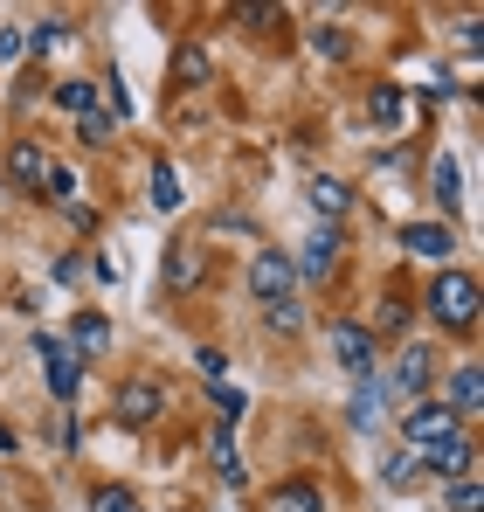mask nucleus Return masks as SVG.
Here are the masks:
<instances>
[{
    "label": "nucleus",
    "mask_w": 484,
    "mask_h": 512,
    "mask_svg": "<svg viewBox=\"0 0 484 512\" xmlns=\"http://www.w3.org/2000/svg\"><path fill=\"white\" fill-rule=\"evenodd\" d=\"M429 319L471 333V326H478V277H471V270H436V284H429Z\"/></svg>",
    "instance_id": "f257e3e1"
},
{
    "label": "nucleus",
    "mask_w": 484,
    "mask_h": 512,
    "mask_svg": "<svg viewBox=\"0 0 484 512\" xmlns=\"http://www.w3.org/2000/svg\"><path fill=\"white\" fill-rule=\"evenodd\" d=\"M457 429H464V423H457V416H450L443 402H429V395H422V402H415V409L402 416V443H408V457L422 464V457H429V450H436L443 436H457Z\"/></svg>",
    "instance_id": "f03ea898"
},
{
    "label": "nucleus",
    "mask_w": 484,
    "mask_h": 512,
    "mask_svg": "<svg viewBox=\"0 0 484 512\" xmlns=\"http://www.w3.org/2000/svg\"><path fill=\"white\" fill-rule=\"evenodd\" d=\"M35 353H42L49 395H56V402H77V388H83V360H77V346L56 340V333H35Z\"/></svg>",
    "instance_id": "7ed1b4c3"
},
{
    "label": "nucleus",
    "mask_w": 484,
    "mask_h": 512,
    "mask_svg": "<svg viewBox=\"0 0 484 512\" xmlns=\"http://www.w3.org/2000/svg\"><path fill=\"white\" fill-rule=\"evenodd\" d=\"M249 291H256L263 305H284V298L298 291V270H291V256H284V250H256V256H249Z\"/></svg>",
    "instance_id": "20e7f679"
},
{
    "label": "nucleus",
    "mask_w": 484,
    "mask_h": 512,
    "mask_svg": "<svg viewBox=\"0 0 484 512\" xmlns=\"http://www.w3.org/2000/svg\"><path fill=\"white\" fill-rule=\"evenodd\" d=\"M381 381H388V402H395V395L422 402V388L436 381V353H429V346H402V353H395V367H388Z\"/></svg>",
    "instance_id": "39448f33"
},
{
    "label": "nucleus",
    "mask_w": 484,
    "mask_h": 512,
    "mask_svg": "<svg viewBox=\"0 0 484 512\" xmlns=\"http://www.w3.org/2000/svg\"><path fill=\"white\" fill-rule=\"evenodd\" d=\"M325 346H332V360H339V367H346L353 381H360V374H374V360H381L374 333H367V326H346V319H339V326L325 333Z\"/></svg>",
    "instance_id": "423d86ee"
},
{
    "label": "nucleus",
    "mask_w": 484,
    "mask_h": 512,
    "mask_svg": "<svg viewBox=\"0 0 484 512\" xmlns=\"http://www.w3.org/2000/svg\"><path fill=\"white\" fill-rule=\"evenodd\" d=\"M201 270H208V250H201L194 236L166 243V263H160V284H166V291H194V284H201Z\"/></svg>",
    "instance_id": "0eeeda50"
},
{
    "label": "nucleus",
    "mask_w": 484,
    "mask_h": 512,
    "mask_svg": "<svg viewBox=\"0 0 484 512\" xmlns=\"http://www.w3.org/2000/svg\"><path fill=\"white\" fill-rule=\"evenodd\" d=\"M160 409H166L160 381H125V388H118V402H111V416H118L125 429H146Z\"/></svg>",
    "instance_id": "6e6552de"
},
{
    "label": "nucleus",
    "mask_w": 484,
    "mask_h": 512,
    "mask_svg": "<svg viewBox=\"0 0 484 512\" xmlns=\"http://www.w3.org/2000/svg\"><path fill=\"white\" fill-rule=\"evenodd\" d=\"M332 263H339V229L319 222V229L305 236V256H291V270H298V277H332Z\"/></svg>",
    "instance_id": "1a4fd4ad"
},
{
    "label": "nucleus",
    "mask_w": 484,
    "mask_h": 512,
    "mask_svg": "<svg viewBox=\"0 0 484 512\" xmlns=\"http://www.w3.org/2000/svg\"><path fill=\"white\" fill-rule=\"evenodd\" d=\"M422 464H429L436 478H450V485H457V478H471V464H478V450H471V436L457 429V436H443V443H436V450H429Z\"/></svg>",
    "instance_id": "9d476101"
},
{
    "label": "nucleus",
    "mask_w": 484,
    "mask_h": 512,
    "mask_svg": "<svg viewBox=\"0 0 484 512\" xmlns=\"http://www.w3.org/2000/svg\"><path fill=\"white\" fill-rule=\"evenodd\" d=\"M457 423H471L484 409V381H478V360H457V374H450V402H443Z\"/></svg>",
    "instance_id": "9b49d317"
},
{
    "label": "nucleus",
    "mask_w": 484,
    "mask_h": 512,
    "mask_svg": "<svg viewBox=\"0 0 484 512\" xmlns=\"http://www.w3.org/2000/svg\"><path fill=\"white\" fill-rule=\"evenodd\" d=\"M346 416H353V429H374L381 416H388V381H381V374H360V381H353V409H346Z\"/></svg>",
    "instance_id": "f8f14e48"
},
{
    "label": "nucleus",
    "mask_w": 484,
    "mask_h": 512,
    "mask_svg": "<svg viewBox=\"0 0 484 512\" xmlns=\"http://www.w3.org/2000/svg\"><path fill=\"white\" fill-rule=\"evenodd\" d=\"M402 250L422 256V263H450L457 243H450V229H436V222H408V229H402Z\"/></svg>",
    "instance_id": "ddd939ff"
},
{
    "label": "nucleus",
    "mask_w": 484,
    "mask_h": 512,
    "mask_svg": "<svg viewBox=\"0 0 484 512\" xmlns=\"http://www.w3.org/2000/svg\"><path fill=\"white\" fill-rule=\"evenodd\" d=\"M42 173H49V153H42L35 139H14V153H7V180H14V187H35V194H42Z\"/></svg>",
    "instance_id": "4468645a"
},
{
    "label": "nucleus",
    "mask_w": 484,
    "mask_h": 512,
    "mask_svg": "<svg viewBox=\"0 0 484 512\" xmlns=\"http://www.w3.org/2000/svg\"><path fill=\"white\" fill-rule=\"evenodd\" d=\"M208 77H215V56H208V49H194V42H187V49H173V84H208Z\"/></svg>",
    "instance_id": "2eb2a0df"
},
{
    "label": "nucleus",
    "mask_w": 484,
    "mask_h": 512,
    "mask_svg": "<svg viewBox=\"0 0 484 512\" xmlns=\"http://www.w3.org/2000/svg\"><path fill=\"white\" fill-rule=\"evenodd\" d=\"M70 346H77V360H83V353H104V346H111V326H104L97 312H83L77 333H70Z\"/></svg>",
    "instance_id": "dca6fc26"
},
{
    "label": "nucleus",
    "mask_w": 484,
    "mask_h": 512,
    "mask_svg": "<svg viewBox=\"0 0 484 512\" xmlns=\"http://www.w3.org/2000/svg\"><path fill=\"white\" fill-rule=\"evenodd\" d=\"M346 201H353V194H346V187H339V180H312V208H319L325 222H339V215H346Z\"/></svg>",
    "instance_id": "f3484780"
},
{
    "label": "nucleus",
    "mask_w": 484,
    "mask_h": 512,
    "mask_svg": "<svg viewBox=\"0 0 484 512\" xmlns=\"http://www.w3.org/2000/svg\"><path fill=\"white\" fill-rule=\"evenodd\" d=\"M56 104H63V111H77V118H90V111H97V84L70 77V84H56Z\"/></svg>",
    "instance_id": "a211bd4d"
},
{
    "label": "nucleus",
    "mask_w": 484,
    "mask_h": 512,
    "mask_svg": "<svg viewBox=\"0 0 484 512\" xmlns=\"http://www.w3.org/2000/svg\"><path fill=\"white\" fill-rule=\"evenodd\" d=\"M270 506H277V512H325V499L312 492V485H284V492H277Z\"/></svg>",
    "instance_id": "6ab92c4d"
},
{
    "label": "nucleus",
    "mask_w": 484,
    "mask_h": 512,
    "mask_svg": "<svg viewBox=\"0 0 484 512\" xmlns=\"http://www.w3.org/2000/svg\"><path fill=\"white\" fill-rule=\"evenodd\" d=\"M90 512H146V506H139V492H125V485H104V492L90 499Z\"/></svg>",
    "instance_id": "aec40b11"
},
{
    "label": "nucleus",
    "mask_w": 484,
    "mask_h": 512,
    "mask_svg": "<svg viewBox=\"0 0 484 512\" xmlns=\"http://www.w3.org/2000/svg\"><path fill=\"white\" fill-rule=\"evenodd\" d=\"M146 201H153L160 215H173V208H180V180H173V167L153 173V194H146Z\"/></svg>",
    "instance_id": "412c9836"
},
{
    "label": "nucleus",
    "mask_w": 484,
    "mask_h": 512,
    "mask_svg": "<svg viewBox=\"0 0 484 512\" xmlns=\"http://www.w3.org/2000/svg\"><path fill=\"white\" fill-rule=\"evenodd\" d=\"M367 111H374L381 125H402V90H395V84H381L374 97H367Z\"/></svg>",
    "instance_id": "4be33fe9"
},
{
    "label": "nucleus",
    "mask_w": 484,
    "mask_h": 512,
    "mask_svg": "<svg viewBox=\"0 0 484 512\" xmlns=\"http://www.w3.org/2000/svg\"><path fill=\"white\" fill-rule=\"evenodd\" d=\"M42 194H49V201H77V173L49 160V173H42Z\"/></svg>",
    "instance_id": "5701e85b"
},
{
    "label": "nucleus",
    "mask_w": 484,
    "mask_h": 512,
    "mask_svg": "<svg viewBox=\"0 0 484 512\" xmlns=\"http://www.w3.org/2000/svg\"><path fill=\"white\" fill-rule=\"evenodd\" d=\"M63 35H70V21H35V28L21 35V49H56Z\"/></svg>",
    "instance_id": "b1692460"
},
{
    "label": "nucleus",
    "mask_w": 484,
    "mask_h": 512,
    "mask_svg": "<svg viewBox=\"0 0 484 512\" xmlns=\"http://www.w3.org/2000/svg\"><path fill=\"white\" fill-rule=\"evenodd\" d=\"M111 132H118V125H111V118H104V104H97V111H90V118H77V139H83V146H104V139H111Z\"/></svg>",
    "instance_id": "393cba45"
},
{
    "label": "nucleus",
    "mask_w": 484,
    "mask_h": 512,
    "mask_svg": "<svg viewBox=\"0 0 484 512\" xmlns=\"http://www.w3.org/2000/svg\"><path fill=\"white\" fill-rule=\"evenodd\" d=\"M215 471H222L229 485H242V457H236V443H229V429L215 436Z\"/></svg>",
    "instance_id": "a878e982"
},
{
    "label": "nucleus",
    "mask_w": 484,
    "mask_h": 512,
    "mask_svg": "<svg viewBox=\"0 0 484 512\" xmlns=\"http://www.w3.org/2000/svg\"><path fill=\"white\" fill-rule=\"evenodd\" d=\"M263 319H270L277 333H298V326H305V312H298V298H284V305H263Z\"/></svg>",
    "instance_id": "bb28decb"
},
{
    "label": "nucleus",
    "mask_w": 484,
    "mask_h": 512,
    "mask_svg": "<svg viewBox=\"0 0 484 512\" xmlns=\"http://www.w3.org/2000/svg\"><path fill=\"white\" fill-rule=\"evenodd\" d=\"M194 367H201L208 381H222V374H229V353H222V346H201V353H194Z\"/></svg>",
    "instance_id": "cd10ccee"
},
{
    "label": "nucleus",
    "mask_w": 484,
    "mask_h": 512,
    "mask_svg": "<svg viewBox=\"0 0 484 512\" xmlns=\"http://www.w3.org/2000/svg\"><path fill=\"white\" fill-rule=\"evenodd\" d=\"M436 194H443V201H450V208H457V201H464V194H457V160H436Z\"/></svg>",
    "instance_id": "c85d7f7f"
},
{
    "label": "nucleus",
    "mask_w": 484,
    "mask_h": 512,
    "mask_svg": "<svg viewBox=\"0 0 484 512\" xmlns=\"http://www.w3.org/2000/svg\"><path fill=\"white\" fill-rule=\"evenodd\" d=\"M312 49H319V56H346V35H339V28H312Z\"/></svg>",
    "instance_id": "c756f323"
},
{
    "label": "nucleus",
    "mask_w": 484,
    "mask_h": 512,
    "mask_svg": "<svg viewBox=\"0 0 484 512\" xmlns=\"http://www.w3.org/2000/svg\"><path fill=\"white\" fill-rule=\"evenodd\" d=\"M374 326H381V333H402V326H408V305H402V298H388V305H381V319H374Z\"/></svg>",
    "instance_id": "7c9ffc66"
},
{
    "label": "nucleus",
    "mask_w": 484,
    "mask_h": 512,
    "mask_svg": "<svg viewBox=\"0 0 484 512\" xmlns=\"http://www.w3.org/2000/svg\"><path fill=\"white\" fill-rule=\"evenodd\" d=\"M450 506H457V512H478V478H457V485H450Z\"/></svg>",
    "instance_id": "2f4dec72"
},
{
    "label": "nucleus",
    "mask_w": 484,
    "mask_h": 512,
    "mask_svg": "<svg viewBox=\"0 0 484 512\" xmlns=\"http://www.w3.org/2000/svg\"><path fill=\"white\" fill-rule=\"evenodd\" d=\"M388 485H415V457H395L388 464Z\"/></svg>",
    "instance_id": "473e14b6"
},
{
    "label": "nucleus",
    "mask_w": 484,
    "mask_h": 512,
    "mask_svg": "<svg viewBox=\"0 0 484 512\" xmlns=\"http://www.w3.org/2000/svg\"><path fill=\"white\" fill-rule=\"evenodd\" d=\"M14 56H21V35H14V28H0V63H14Z\"/></svg>",
    "instance_id": "72a5a7b5"
}]
</instances>
